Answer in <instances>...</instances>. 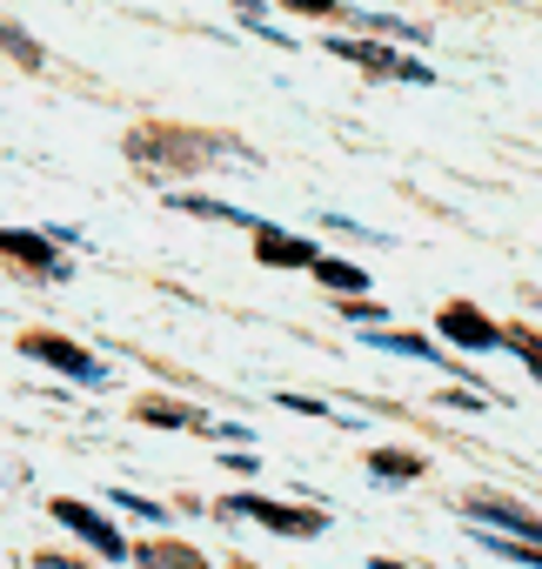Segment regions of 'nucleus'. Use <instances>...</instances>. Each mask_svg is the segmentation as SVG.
I'll return each instance as SVG.
<instances>
[{
  "label": "nucleus",
  "instance_id": "20e7f679",
  "mask_svg": "<svg viewBox=\"0 0 542 569\" xmlns=\"http://www.w3.org/2000/svg\"><path fill=\"white\" fill-rule=\"evenodd\" d=\"M335 54H342V61H355V68H369V74L415 81V88H429V81H435V68H422V61H409V54H395V48H369V41H342V34H335Z\"/></svg>",
  "mask_w": 542,
  "mask_h": 569
},
{
  "label": "nucleus",
  "instance_id": "4468645a",
  "mask_svg": "<svg viewBox=\"0 0 542 569\" xmlns=\"http://www.w3.org/2000/svg\"><path fill=\"white\" fill-rule=\"evenodd\" d=\"M502 349H515V356L535 369V382H542V336H529V329H509V322H502Z\"/></svg>",
  "mask_w": 542,
  "mask_h": 569
},
{
  "label": "nucleus",
  "instance_id": "0eeeda50",
  "mask_svg": "<svg viewBox=\"0 0 542 569\" xmlns=\"http://www.w3.org/2000/svg\"><path fill=\"white\" fill-rule=\"evenodd\" d=\"M254 254H261L268 268H315V261H322L309 241H295V234H275V228H254Z\"/></svg>",
  "mask_w": 542,
  "mask_h": 569
},
{
  "label": "nucleus",
  "instance_id": "ddd939ff",
  "mask_svg": "<svg viewBox=\"0 0 542 569\" xmlns=\"http://www.w3.org/2000/svg\"><path fill=\"white\" fill-rule=\"evenodd\" d=\"M141 422H154V429H208L194 409H181V402H141Z\"/></svg>",
  "mask_w": 542,
  "mask_h": 569
},
{
  "label": "nucleus",
  "instance_id": "423d86ee",
  "mask_svg": "<svg viewBox=\"0 0 542 569\" xmlns=\"http://www.w3.org/2000/svg\"><path fill=\"white\" fill-rule=\"evenodd\" d=\"M54 516H61V522L74 529V536H88V542H94L101 556H128V542L114 536V522H108V516H94L88 502H74V496H54Z\"/></svg>",
  "mask_w": 542,
  "mask_h": 569
},
{
  "label": "nucleus",
  "instance_id": "9b49d317",
  "mask_svg": "<svg viewBox=\"0 0 542 569\" xmlns=\"http://www.w3.org/2000/svg\"><path fill=\"white\" fill-rule=\"evenodd\" d=\"M369 476H382V482H415V476H422V456H402V449H375V456H369Z\"/></svg>",
  "mask_w": 542,
  "mask_h": 569
},
{
  "label": "nucleus",
  "instance_id": "39448f33",
  "mask_svg": "<svg viewBox=\"0 0 542 569\" xmlns=\"http://www.w3.org/2000/svg\"><path fill=\"white\" fill-rule=\"evenodd\" d=\"M21 356H34V362L61 369V376H74V382H101V362H94L88 349L61 342V336H28V342H21Z\"/></svg>",
  "mask_w": 542,
  "mask_h": 569
},
{
  "label": "nucleus",
  "instance_id": "6e6552de",
  "mask_svg": "<svg viewBox=\"0 0 542 569\" xmlns=\"http://www.w3.org/2000/svg\"><path fill=\"white\" fill-rule=\"evenodd\" d=\"M0 254H8V261H28V268H41V274H61L54 241H41V234H28V228H8V234H0Z\"/></svg>",
  "mask_w": 542,
  "mask_h": 569
},
{
  "label": "nucleus",
  "instance_id": "f03ea898",
  "mask_svg": "<svg viewBox=\"0 0 542 569\" xmlns=\"http://www.w3.org/2000/svg\"><path fill=\"white\" fill-rule=\"evenodd\" d=\"M435 329H442L449 349H502V322H489L475 302H442Z\"/></svg>",
  "mask_w": 542,
  "mask_h": 569
},
{
  "label": "nucleus",
  "instance_id": "f257e3e1",
  "mask_svg": "<svg viewBox=\"0 0 542 569\" xmlns=\"http://www.w3.org/2000/svg\"><path fill=\"white\" fill-rule=\"evenodd\" d=\"M221 516H254V522H268L275 536H322L329 529L322 509H289V502H268V496H228Z\"/></svg>",
  "mask_w": 542,
  "mask_h": 569
},
{
  "label": "nucleus",
  "instance_id": "9d476101",
  "mask_svg": "<svg viewBox=\"0 0 542 569\" xmlns=\"http://www.w3.org/2000/svg\"><path fill=\"white\" fill-rule=\"evenodd\" d=\"M315 281H322V289H335V296H362V289H369V274H362L355 261H335V254L315 261Z\"/></svg>",
  "mask_w": 542,
  "mask_h": 569
},
{
  "label": "nucleus",
  "instance_id": "1a4fd4ad",
  "mask_svg": "<svg viewBox=\"0 0 542 569\" xmlns=\"http://www.w3.org/2000/svg\"><path fill=\"white\" fill-rule=\"evenodd\" d=\"M134 562H141V569H208L188 542H141V549H134Z\"/></svg>",
  "mask_w": 542,
  "mask_h": 569
},
{
  "label": "nucleus",
  "instance_id": "7ed1b4c3",
  "mask_svg": "<svg viewBox=\"0 0 542 569\" xmlns=\"http://www.w3.org/2000/svg\"><path fill=\"white\" fill-rule=\"evenodd\" d=\"M469 516H475L489 536H522L529 549H542V516H529L522 502H502V496H469Z\"/></svg>",
  "mask_w": 542,
  "mask_h": 569
},
{
  "label": "nucleus",
  "instance_id": "f8f14e48",
  "mask_svg": "<svg viewBox=\"0 0 542 569\" xmlns=\"http://www.w3.org/2000/svg\"><path fill=\"white\" fill-rule=\"evenodd\" d=\"M369 349H395V356H422V362H442V349H435V342H422V336H389V329H369Z\"/></svg>",
  "mask_w": 542,
  "mask_h": 569
},
{
  "label": "nucleus",
  "instance_id": "2eb2a0df",
  "mask_svg": "<svg viewBox=\"0 0 542 569\" xmlns=\"http://www.w3.org/2000/svg\"><path fill=\"white\" fill-rule=\"evenodd\" d=\"M369 569H409V562H395V556H375V562H369Z\"/></svg>",
  "mask_w": 542,
  "mask_h": 569
},
{
  "label": "nucleus",
  "instance_id": "dca6fc26",
  "mask_svg": "<svg viewBox=\"0 0 542 569\" xmlns=\"http://www.w3.org/2000/svg\"><path fill=\"white\" fill-rule=\"evenodd\" d=\"M234 569H248V562H234Z\"/></svg>",
  "mask_w": 542,
  "mask_h": 569
}]
</instances>
